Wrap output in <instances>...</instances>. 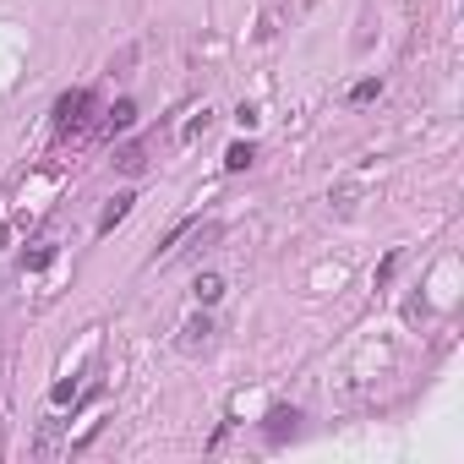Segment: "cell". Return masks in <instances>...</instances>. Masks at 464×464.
I'll return each mask as SVG.
<instances>
[{
  "label": "cell",
  "mask_w": 464,
  "mask_h": 464,
  "mask_svg": "<svg viewBox=\"0 0 464 464\" xmlns=\"http://www.w3.org/2000/svg\"><path fill=\"white\" fill-rule=\"evenodd\" d=\"M131 203H137V197H131V192H120V197H115V203H109V208L99 213V235H109V230H115V224H120V219L131 213Z\"/></svg>",
  "instance_id": "obj_2"
},
{
  "label": "cell",
  "mask_w": 464,
  "mask_h": 464,
  "mask_svg": "<svg viewBox=\"0 0 464 464\" xmlns=\"http://www.w3.org/2000/svg\"><path fill=\"white\" fill-rule=\"evenodd\" d=\"M115 165H120L126 175H137V170L147 165V153H142V147H126V153H120V159H115Z\"/></svg>",
  "instance_id": "obj_9"
},
{
  "label": "cell",
  "mask_w": 464,
  "mask_h": 464,
  "mask_svg": "<svg viewBox=\"0 0 464 464\" xmlns=\"http://www.w3.org/2000/svg\"><path fill=\"white\" fill-rule=\"evenodd\" d=\"M181 334H186V339H181V350H197V345H208V334H213V323H208V317H192V323H186Z\"/></svg>",
  "instance_id": "obj_7"
},
{
  "label": "cell",
  "mask_w": 464,
  "mask_h": 464,
  "mask_svg": "<svg viewBox=\"0 0 464 464\" xmlns=\"http://www.w3.org/2000/svg\"><path fill=\"white\" fill-rule=\"evenodd\" d=\"M393 268H399V251H388V257H383V268H377V284H388V279H393Z\"/></svg>",
  "instance_id": "obj_11"
},
{
  "label": "cell",
  "mask_w": 464,
  "mask_h": 464,
  "mask_svg": "<svg viewBox=\"0 0 464 464\" xmlns=\"http://www.w3.org/2000/svg\"><path fill=\"white\" fill-rule=\"evenodd\" d=\"M295 421H300V415H295V410H284V404H279V410H268V437H273V442H279V437H289V431H295Z\"/></svg>",
  "instance_id": "obj_5"
},
{
  "label": "cell",
  "mask_w": 464,
  "mask_h": 464,
  "mask_svg": "<svg viewBox=\"0 0 464 464\" xmlns=\"http://www.w3.org/2000/svg\"><path fill=\"white\" fill-rule=\"evenodd\" d=\"M377 93H383V82H377V77H366V82H355V93H350V99H355V104H372Z\"/></svg>",
  "instance_id": "obj_10"
},
{
  "label": "cell",
  "mask_w": 464,
  "mask_h": 464,
  "mask_svg": "<svg viewBox=\"0 0 464 464\" xmlns=\"http://www.w3.org/2000/svg\"><path fill=\"white\" fill-rule=\"evenodd\" d=\"M131 120H137V104H131V99H120V104L109 109V120H104V137H115V131H126Z\"/></svg>",
  "instance_id": "obj_4"
},
{
  "label": "cell",
  "mask_w": 464,
  "mask_h": 464,
  "mask_svg": "<svg viewBox=\"0 0 464 464\" xmlns=\"http://www.w3.org/2000/svg\"><path fill=\"white\" fill-rule=\"evenodd\" d=\"M251 159H257V147H251V142H235V147L224 153V170H246Z\"/></svg>",
  "instance_id": "obj_8"
},
{
  "label": "cell",
  "mask_w": 464,
  "mask_h": 464,
  "mask_svg": "<svg viewBox=\"0 0 464 464\" xmlns=\"http://www.w3.org/2000/svg\"><path fill=\"white\" fill-rule=\"evenodd\" d=\"M50 262H55V241H39L33 251H23V268H28V273H39V268H50Z\"/></svg>",
  "instance_id": "obj_6"
},
{
  "label": "cell",
  "mask_w": 464,
  "mask_h": 464,
  "mask_svg": "<svg viewBox=\"0 0 464 464\" xmlns=\"http://www.w3.org/2000/svg\"><path fill=\"white\" fill-rule=\"evenodd\" d=\"M192 295H197V306H213V300L224 295V279H219V273H197V284H192Z\"/></svg>",
  "instance_id": "obj_3"
},
{
  "label": "cell",
  "mask_w": 464,
  "mask_h": 464,
  "mask_svg": "<svg viewBox=\"0 0 464 464\" xmlns=\"http://www.w3.org/2000/svg\"><path fill=\"white\" fill-rule=\"evenodd\" d=\"M93 104H99V99H93V88H71V93H61V104H55V131H61V137L82 131Z\"/></svg>",
  "instance_id": "obj_1"
}]
</instances>
